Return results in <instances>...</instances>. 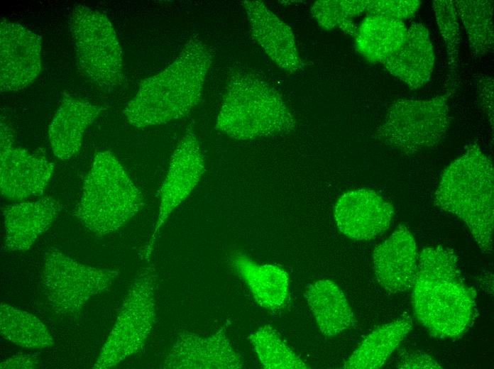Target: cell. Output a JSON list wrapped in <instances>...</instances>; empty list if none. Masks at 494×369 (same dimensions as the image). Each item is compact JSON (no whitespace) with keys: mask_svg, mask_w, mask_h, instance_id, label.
Here are the masks:
<instances>
[{"mask_svg":"<svg viewBox=\"0 0 494 369\" xmlns=\"http://www.w3.org/2000/svg\"><path fill=\"white\" fill-rule=\"evenodd\" d=\"M453 249L438 246L418 255L412 287L415 315L434 337L458 338L476 314V290L463 281Z\"/></svg>","mask_w":494,"mask_h":369,"instance_id":"obj_1","label":"cell"},{"mask_svg":"<svg viewBox=\"0 0 494 369\" xmlns=\"http://www.w3.org/2000/svg\"><path fill=\"white\" fill-rule=\"evenodd\" d=\"M212 62L207 45L191 38L171 64L141 84L124 111L128 122L143 128L187 116L200 100Z\"/></svg>","mask_w":494,"mask_h":369,"instance_id":"obj_2","label":"cell"},{"mask_svg":"<svg viewBox=\"0 0 494 369\" xmlns=\"http://www.w3.org/2000/svg\"><path fill=\"white\" fill-rule=\"evenodd\" d=\"M494 172L492 160L472 144L443 172L434 203L462 219L484 253L493 251Z\"/></svg>","mask_w":494,"mask_h":369,"instance_id":"obj_3","label":"cell"},{"mask_svg":"<svg viewBox=\"0 0 494 369\" xmlns=\"http://www.w3.org/2000/svg\"><path fill=\"white\" fill-rule=\"evenodd\" d=\"M296 120L279 92L256 75L238 72L230 78L215 128L242 141L295 129Z\"/></svg>","mask_w":494,"mask_h":369,"instance_id":"obj_4","label":"cell"},{"mask_svg":"<svg viewBox=\"0 0 494 369\" xmlns=\"http://www.w3.org/2000/svg\"><path fill=\"white\" fill-rule=\"evenodd\" d=\"M143 197L125 168L109 150L96 154L74 215L92 233H113L134 216Z\"/></svg>","mask_w":494,"mask_h":369,"instance_id":"obj_5","label":"cell"},{"mask_svg":"<svg viewBox=\"0 0 494 369\" xmlns=\"http://www.w3.org/2000/svg\"><path fill=\"white\" fill-rule=\"evenodd\" d=\"M449 96L447 93L429 99L395 101L375 138L406 154L437 145L449 127Z\"/></svg>","mask_w":494,"mask_h":369,"instance_id":"obj_6","label":"cell"},{"mask_svg":"<svg viewBox=\"0 0 494 369\" xmlns=\"http://www.w3.org/2000/svg\"><path fill=\"white\" fill-rule=\"evenodd\" d=\"M70 28L78 65L86 76L102 87L122 84L123 52L106 16L79 5L72 12Z\"/></svg>","mask_w":494,"mask_h":369,"instance_id":"obj_7","label":"cell"},{"mask_svg":"<svg viewBox=\"0 0 494 369\" xmlns=\"http://www.w3.org/2000/svg\"><path fill=\"white\" fill-rule=\"evenodd\" d=\"M118 276L117 270L83 264L57 249L44 256V294L55 312L65 316L77 317L87 302L107 290Z\"/></svg>","mask_w":494,"mask_h":369,"instance_id":"obj_8","label":"cell"},{"mask_svg":"<svg viewBox=\"0 0 494 369\" xmlns=\"http://www.w3.org/2000/svg\"><path fill=\"white\" fill-rule=\"evenodd\" d=\"M155 276L150 268L131 285L93 368L107 369L139 352L155 321Z\"/></svg>","mask_w":494,"mask_h":369,"instance_id":"obj_9","label":"cell"},{"mask_svg":"<svg viewBox=\"0 0 494 369\" xmlns=\"http://www.w3.org/2000/svg\"><path fill=\"white\" fill-rule=\"evenodd\" d=\"M12 129L0 125V189L9 200L21 201L44 193L54 173L46 158L13 145Z\"/></svg>","mask_w":494,"mask_h":369,"instance_id":"obj_10","label":"cell"},{"mask_svg":"<svg viewBox=\"0 0 494 369\" xmlns=\"http://www.w3.org/2000/svg\"><path fill=\"white\" fill-rule=\"evenodd\" d=\"M204 172V161L200 143L192 125L187 128L169 164L168 171L160 189L158 219L145 249L148 259L161 227L170 214L193 191Z\"/></svg>","mask_w":494,"mask_h":369,"instance_id":"obj_11","label":"cell"},{"mask_svg":"<svg viewBox=\"0 0 494 369\" xmlns=\"http://www.w3.org/2000/svg\"><path fill=\"white\" fill-rule=\"evenodd\" d=\"M41 70L40 38L21 24L3 20L0 24L1 92L22 89Z\"/></svg>","mask_w":494,"mask_h":369,"instance_id":"obj_12","label":"cell"},{"mask_svg":"<svg viewBox=\"0 0 494 369\" xmlns=\"http://www.w3.org/2000/svg\"><path fill=\"white\" fill-rule=\"evenodd\" d=\"M395 214L393 206L368 189L347 192L337 200L334 219L339 230L356 241H368L385 232Z\"/></svg>","mask_w":494,"mask_h":369,"instance_id":"obj_13","label":"cell"},{"mask_svg":"<svg viewBox=\"0 0 494 369\" xmlns=\"http://www.w3.org/2000/svg\"><path fill=\"white\" fill-rule=\"evenodd\" d=\"M243 367L224 327L210 336L190 331L179 334L167 355L163 368L238 369Z\"/></svg>","mask_w":494,"mask_h":369,"instance_id":"obj_14","label":"cell"},{"mask_svg":"<svg viewBox=\"0 0 494 369\" xmlns=\"http://www.w3.org/2000/svg\"><path fill=\"white\" fill-rule=\"evenodd\" d=\"M243 6L251 35L269 58L287 72L300 70L304 63L291 28L261 1H244Z\"/></svg>","mask_w":494,"mask_h":369,"instance_id":"obj_15","label":"cell"},{"mask_svg":"<svg viewBox=\"0 0 494 369\" xmlns=\"http://www.w3.org/2000/svg\"><path fill=\"white\" fill-rule=\"evenodd\" d=\"M418 255L412 234L405 226H400L374 250L373 268L380 286L391 293L412 289Z\"/></svg>","mask_w":494,"mask_h":369,"instance_id":"obj_16","label":"cell"},{"mask_svg":"<svg viewBox=\"0 0 494 369\" xmlns=\"http://www.w3.org/2000/svg\"><path fill=\"white\" fill-rule=\"evenodd\" d=\"M61 208L52 197L5 206L2 211L5 248L9 251L28 250L52 225Z\"/></svg>","mask_w":494,"mask_h":369,"instance_id":"obj_17","label":"cell"},{"mask_svg":"<svg viewBox=\"0 0 494 369\" xmlns=\"http://www.w3.org/2000/svg\"><path fill=\"white\" fill-rule=\"evenodd\" d=\"M434 61L428 29L422 23H413L407 28L402 45L381 64L392 75L415 90L429 80Z\"/></svg>","mask_w":494,"mask_h":369,"instance_id":"obj_18","label":"cell"},{"mask_svg":"<svg viewBox=\"0 0 494 369\" xmlns=\"http://www.w3.org/2000/svg\"><path fill=\"white\" fill-rule=\"evenodd\" d=\"M103 109L84 99H63L48 130L52 150L58 159L68 160L79 152L86 129Z\"/></svg>","mask_w":494,"mask_h":369,"instance_id":"obj_19","label":"cell"},{"mask_svg":"<svg viewBox=\"0 0 494 369\" xmlns=\"http://www.w3.org/2000/svg\"><path fill=\"white\" fill-rule=\"evenodd\" d=\"M231 261L259 306L268 310L284 306L288 297L289 282L285 270L276 265H260L241 253L233 254Z\"/></svg>","mask_w":494,"mask_h":369,"instance_id":"obj_20","label":"cell"},{"mask_svg":"<svg viewBox=\"0 0 494 369\" xmlns=\"http://www.w3.org/2000/svg\"><path fill=\"white\" fill-rule=\"evenodd\" d=\"M305 297L321 332L334 336L352 326L353 313L339 287L329 280L311 284Z\"/></svg>","mask_w":494,"mask_h":369,"instance_id":"obj_21","label":"cell"},{"mask_svg":"<svg viewBox=\"0 0 494 369\" xmlns=\"http://www.w3.org/2000/svg\"><path fill=\"white\" fill-rule=\"evenodd\" d=\"M407 28L405 23L380 16H367L358 26L356 49L371 63H382L402 45Z\"/></svg>","mask_w":494,"mask_h":369,"instance_id":"obj_22","label":"cell"},{"mask_svg":"<svg viewBox=\"0 0 494 369\" xmlns=\"http://www.w3.org/2000/svg\"><path fill=\"white\" fill-rule=\"evenodd\" d=\"M412 328V321L408 315L376 328L362 341L343 368L377 369L382 367Z\"/></svg>","mask_w":494,"mask_h":369,"instance_id":"obj_23","label":"cell"},{"mask_svg":"<svg viewBox=\"0 0 494 369\" xmlns=\"http://www.w3.org/2000/svg\"><path fill=\"white\" fill-rule=\"evenodd\" d=\"M1 336L18 346L43 349L54 344L46 326L35 316L1 302L0 306Z\"/></svg>","mask_w":494,"mask_h":369,"instance_id":"obj_24","label":"cell"},{"mask_svg":"<svg viewBox=\"0 0 494 369\" xmlns=\"http://www.w3.org/2000/svg\"><path fill=\"white\" fill-rule=\"evenodd\" d=\"M454 3L472 53L477 57H481L490 52L494 43L493 1L456 0Z\"/></svg>","mask_w":494,"mask_h":369,"instance_id":"obj_25","label":"cell"},{"mask_svg":"<svg viewBox=\"0 0 494 369\" xmlns=\"http://www.w3.org/2000/svg\"><path fill=\"white\" fill-rule=\"evenodd\" d=\"M248 338L264 368L305 369L308 368L270 326L260 327Z\"/></svg>","mask_w":494,"mask_h":369,"instance_id":"obj_26","label":"cell"},{"mask_svg":"<svg viewBox=\"0 0 494 369\" xmlns=\"http://www.w3.org/2000/svg\"><path fill=\"white\" fill-rule=\"evenodd\" d=\"M368 0H319L315 1L311 12L324 29L339 28L354 39L358 26L353 18L365 12Z\"/></svg>","mask_w":494,"mask_h":369,"instance_id":"obj_27","label":"cell"},{"mask_svg":"<svg viewBox=\"0 0 494 369\" xmlns=\"http://www.w3.org/2000/svg\"><path fill=\"white\" fill-rule=\"evenodd\" d=\"M433 10L441 35L446 45L449 83L454 88L456 84L461 40L456 7L454 1L435 0L433 1Z\"/></svg>","mask_w":494,"mask_h":369,"instance_id":"obj_28","label":"cell"},{"mask_svg":"<svg viewBox=\"0 0 494 369\" xmlns=\"http://www.w3.org/2000/svg\"><path fill=\"white\" fill-rule=\"evenodd\" d=\"M421 4L419 0H369L365 13L403 21L414 16Z\"/></svg>","mask_w":494,"mask_h":369,"instance_id":"obj_29","label":"cell"},{"mask_svg":"<svg viewBox=\"0 0 494 369\" xmlns=\"http://www.w3.org/2000/svg\"><path fill=\"white\" fill-rule=\"evenodd\" d=\"M493 84V79L489 76H481L476 80V94L479 104L486 115L492 129H493L494 122Z\"/></svg>","mask_w":494,"mask_h":369,"instance_id":"obj_30","label":"cell"},{"mask_svg":"<svg viewBox=\"0 0 494 369\" xmlns=\"http://www.w3.org/2000/svg\"><path fill=\"white\" fill-rule=\"evenodd\" d=\"M399 368H441L430 356L422 352H414L405 356L397 365Z\"/></svg>","mask_w":494,"mask_h":369,"instance_id":"obj_31","label":"cell"},{"mask_svg":"<svg viewBox=\"0 0 494 369\" xmlns=\"http://www.w3.org/2000/svg\"><path fill=\"white\" fill-rule=\"evenodd\" d=\"M39 365V360L29 355L19 354L13 356L1 362L0 364V368L33 369L38 368Z\"/></svg>","mask_w":494,"mask_h":369,"instance_id":"obj_32","label":"cell"}]
</instances>
